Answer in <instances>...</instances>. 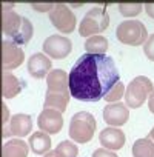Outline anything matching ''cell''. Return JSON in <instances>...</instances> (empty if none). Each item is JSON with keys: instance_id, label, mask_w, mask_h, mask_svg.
<instances>
[{"instance_id": "cell-1", "label": "cell", "mask_w": 154, "mask_h": 157, "mask_svg": "<svg viewBox=\"0 0 154 157\" xmlns=\"http://www.w3.org/2000/svg\"><path fill=\"white\" fill-rule=\"evenodd\" d=\"M120 82L114 60L106 54H83L69 72L71 97L82 102H99Z\"/></svg>"}, {"instance_id": "cell-2", "label": "cell", "mask_w": 154, "mask_h": 157, "mask_svg": "<svg viewBox=\"0 0 154 157\" xmlns=\"http://www.w3.org/2000/svg\"><path fill=\"white\" fill-rule=\"evenodd\" d=\"M2 33L8 36L16 45H26L33 37V25L26 17L16 11H2Z\"/></svg>"}, {"instance_id": "cell-3", "label": "cell", "mask_w": 154, "mask_h": 157, "mask_svg": "<svg viewBox=\"0 0 154 157\" xmlns=\"http://www.w3.org/2000/svg\"><path fill=\"white\" fill-rule=\"evenodd\" d=\"M97 128V122L91 113L79 111L71 117L69 122V137L75 143H87L93 139Z\"/></svg>"}, {"instance_id": "cell-4", "label": "cell", "mask_w": 154, "mask_h": 157, "mask_svg": "<svg viewBox=\"0 0 154 157\" xmlns=\"http://www.w3.org/2000/svg\"><path fill=\"white\" fill-rule=\"evenodd\" d=\"M110 25V16L105 6H94L91 8L82 19L79 25V34L82 37H93L103 33Z\"/></svg>"}, {"instance_id": "cell-5", "label": "cell", "mask_w": 154, "mask_h": 157, "mask_svg": "<svg viewBox=\"0 0 154 157\" xmlns=\"http://www.w3.org/2000/svg\"><path fill=\"white\" fill-rule=\"evenodd\" d=\"M154 93V85L146 75H137L125 90V103L128 108H140L143 102Z\"/></svg>"}, {"instance_id": "cell-6", "label": "cell", "mask_w": 154, "mask_h": 157, "mask_svg": "<svg viewBox=\"0 0 154 157\" xmlns=\"http://www.w3.org/2000/svg\"><path fill=\"white\" fill-rule=\"evenodd\" d=\"M116 37L123 45L140 46L148 40V31L140 20H125L117 26Z\"/></svg>"}, {"instance_id": "cell-7", "label": "cell", "mask_w": 154, "mask_h": 157, "mask_svg": "<svg viewBox=\"0 0 154 157\" xmlns=\"http://www.w3.org/2000/svg\"><path fill=\"white\" fill-rule=\"evenodd\" d=\"M49 20L52 26L62 34H69L75 28V16L63 3H56L52 11L49 13Z\"/></svg>"}, {"instance_id": "cell-8", "label": "cell", "mask_w": 154, "mask_h": 157, "mask_svg": "<svg viewBox=\"0 0 154 157\" xmlns=\"http://www.w3.org/2000/svg\"><path fill=\"white\" fill-rule=\"evenodd\" d=\"M43 54H46L51 59L56 60H62L65 57L69 56V52L72 51V43L68 37L65 36H49L45 42H43Z\"/></svg>"}, {"instance_id": "cell-9", "label": "cell", "mask_w": 154, "mask_h": 157, "mask_svg": "<svg viewBox=\"0 0 154 157\" xmlns=\"http://www.w3.org/2000/svg\"><path fill=\"white\" fill-rule=\"evenodd\" d=\"M25 60V52L22 46L16 45L13 40L2 42V68L3 71H13L19 68Z\"/></svg>"}, {"instance_id": "cell-10", "label": "cell", "mask_w": 154, "mask_h": 157, "mask_svg": "<svg viewBox=\"0 0 154 157\" xmlns=\"http://www.w3.org/2000/svg\"><path fill=\"white\" fill-rule=\"evenodd\" d=\"M37 125L40 131L46 134H59L60 129L63 128V117L60 111L56 109H43L39 114Z\"/></svg>"}, {"instance_id": "cell-11", "label": "cell", "mask_w": 154, "mask_h": 157, "mask_svg": "<svg viewBox=\"0 0 154 157\" xmlns=\"http://www.w3.org/2000/svg\"><path fill=\"white\" fill-rule=\"evenodd\" d=\"M129 119V109L126 105H123L122 102H116V103H108L105 108H103V120L117 128V126H122L128 122Z\"/></svg>"}, {"instance_id": "cell-12", "label": "cell", "mask_w": 154, "mask_h": 157, "mask_svg": "<svg viewBox=\"0 0 154 157\" xmlns=\"http://www.w3.org/2000/svg\"><path fill=\"white\" fill-rule=\"evenodd\" d=\"M51 71V59L43 52H36L28 59V72L34 78H43Z\"/></svg>"}, {"instance_id": "cell-13", "label": "cell", "mask_w": 154, "mask_h": 157, "mask_svg": "<svg viewBox=\"0 0 154 157\" xmlns=\"http://www.w3.org/2000/svg\"><path fill=\"white\" fill-rule=\"evenodd\" d=\"M46 91L69 93V74L63 69H52L46 75Z\"/></svg>"}, {"instance_id": "cell-14", "label": "cell", "mask_w": 154, "mask_h": 157, "mask_svg": "<svg viewBox=\"0 0 154 157\" xmlns=\"http://www.w3.org/2000/svg\"><path fill=\"white\" fill-rule=\"evenodd\" d=\"M99 140H100V145L103 148L116 151V149L123 148V145H125V134H123L122 129L111 126V128H105L100 132Z\"/></svg>"}, {"instance_id": "cell-15", "label": "cell", "mask_w": 154, "mask_h": 157, "mask_svg": "<svg viewBox=\"0 0 154 157\" xmlns=\"http://www.w3.org/2000/svg\"><path fill=\"white\" fill-rule=\"evenodd\" d=\"M33 129V119L31 116L28 114H14L10 120V136H14V137H25L31 132Z\"/></svg>"}, {"instance_id": "cell-16", "label": "cell", "mask_w": 154, "mask_h": 157, "mask_svg": "<svg viewBox=\"0 0 154 157\" xmlns=\"http://www.w3.org/2000/svg\"><path fill=\"white\" fill-rule=\"evenodd\" d=\"M23 85L19 78L10 72V71H3L2 72V96L3 99H13L17 94H20Z\"/></svg>"}, {"instance_id": "cell-17", "label": "cell", "mask_w": 154, "mask_h": 157, "mask_svg": "<svg viewBox=\"0 0 154 157\" xmlns=\"http://www.w3.org/2000/svg\"><path fill=\"white\" fill-rule=\"evenodd\" d=\"M69 97H71V93H51V91H46L43 108L65 113L66 106H68V102H69Z\"/></svg>"}, {"instance_id": "cell-18", "label": "cell", "mask_w": 154, "mask_h": 157, "mask_svg": "<svg viewBox=\"0 0 154 157\" xmlns=\"http://www.w3.org/2000/svg\"><path fill=\"white\" fill-rule=\"evenodd\" d=\"M29 143L23 142L22 139H13L3 143L2 146V157H28Z\"/></svg>"}, {"instance_id": "cell-19", "label": "cell", "mask_w": 154, "mask_h": 157, "mask_svg": "<svg viewBox=\"0 0 154 157\" xmlns=\"http://www.w3.org/2000/svg\"><path fill=\"white\" fill-rule=\"evenodd\" d=\"M29 148L33 149L34 154H39V155H45L46 152H49V148H51V137L43 132V131H39V132H34L29 136Z\"/></svg>"}, {"instance_id": "cell-20", "label": "cell", "mask_w": 154, "mask_h": 157, "mask_svg": "<svg viewBox=\"0 0 154 157\" xmlns=\"http://www.w3.org/2000/svg\"><path fill=\"white\" fill-rule=\"evenodd\" d=\"M133 157H154V142L149 137L137 139L133 145Z\"/></svg>"}, {"instance_id": "cell-21", "label": "cell", "mask_w": 154, "mask_h": 157, "mask_svg": "<svg viewBox=\"0 0 154 157\" xmlns=\"http://www.w3.org/2000/svg\"><path fill=\"white\" fill-rule=\"evenodd\" d=\"M108 46V40L103 36H93L85 42V49L88 54H105Z\"/></svg>"}, {"instance_id": "cell-22", "label": "cell", "mask_w": 154, "mask_h": 157, "mask_svg": "<svg viewBox=\"0 0 154 157\" xmlns=\"http://www.w3.org/2000/svg\"><path fill=\"white\" fill-rule=\"evenodd\" d=\"M54 152H56V157H77L79 148H77V145H74L71 140H63L56 146Z\"/></svg>"}, {"instance_id": "cell-23", "label": "cell", "mask_w": 154, "mask_h": 157, "mask_svg": "<svg viewBox=\"0 0 154 157\" xmlns=\"http://www.w3.org/2000/svg\"><path fill=\"white\" fill-rule=\"evenodd\" d=\"M125 85L122 83V82H119V83H116L113 88H111V91L105 96V100L108 102V103H116V102H120V99L122 97H125Z\"/></svg>"}, {"instance_id": "cell-24", "label": "cell", "mask_w": 154, "mask_h": 157, "mask_svg": "<svg viewBox=\"0 0 154 157\" xmlns=\"http://www.w3.org/2000/svg\"><path fill=\"white\" fill-rule=\"evenodd\" d=\"M142 10H143V5H140V3H120L119 5V11L125 17L139 16L142 13Z\"/></svg>"}, {"instance_id": "cell-25", "label": "cell", "mask_w": 154, "mask_h": 157, "mask_svg": "<svg viewBox=\"0 0 154 157\" xmlns=\"http://www.w3.org/2000/svg\"><path fill=\"white\" fill-rule=\"evenodd\" d=\"M143 52H145V56H146L148 60L154 62V34H151V36L148 37V40L145 42Z\"/></svg>"}, {"instance_id": "cell-26", "label": "cell", "mask_w": 154, "mask_h": 157, "mask_svg": "<svg viewBox=\"0 0 154 157\" xmlns=\"http://www.w3.org/2000/svg\"><path fill=\"white\" fill-rule=\"evenodd\" d=\"M54 6H56L54 3H33L31 5V8L36 10V11H39V13H46V11L51 13Z\"/></svg>"}, {"instance_id": "cell-27", "label": "cell", "mask_w": 154, "mask_h": 157, "mask_svg": "<svg viewBox=\"0 0 154 157\" xmlns=\"http://www.w3.org/2000/svg\"><path fill=\"white\" fill-rule=\"evenodd\" d=\"M93 157H117L116 152H113L111 149H106V148H99L93 152Z\"/></svg>"}, {"instance_id": "cell-28", "label": "cell", "mask_w": 154, "mask_h": 157, "mask_svg": "<svg viewBox=\"0 0 154 157\" xmlns=\"http://www.w3.org/2000/svg\"><path fill=\"white\" fill-rule=\"evenodd\" d=\"M145 11H146V14L151 19H154V3H146L145 5Z\"/></svg>"}, {"instance_id": "cell-29", "label": "cell", "mask_w": 154, "mask_h": 157, "mask_svg": "<svg viewBox=\"0 0 154 157\" xmlns=\"http://www.w3.org/2000/svg\"><path fill=\"white\" fill-rule=\"evenodd\" d=\"M148 108H149V111L154 114V93L148 97Z\"/></svg>"}, {"instance_id": "cell-30", "label": "cell", "mask_w": 154, "mask_h": 157, "mask_svg": "<svg viewBox=\"0 0 154 157\" xmlns=\"http://www.w3.org/2000/svg\"><path fill=\"white\" fill-rule=\"evenodd\" d=\"M2 108H3V126H6V122H8V108L5 103H2Z\"/></svg>"}, {"instance_id": "cell-31", "label": "cell", "mask_w": 154, "mask_h": 157, "mask_svg": "<svg viewBox=\"0 0 154 157\" xmlns=\"http://www.w3.org/2000/svg\"><path fill=\"white\" fill-rule=\"evenodd\" d=\"M43 157H56V152H54V151H49V152H46Z\"/></svg>"}, {"instance_id": "cell-32", "label": "cell", "mask_w": 154, "mask_h": 157, "mask_svg": "<svg viewBox=\"0 0 154 157\" xmlns=\"http://www.w3.org/2000/svg\"><path fill=\"white\" fill-rule=\"evenodd\" d=\"M148 137H149V139H151V140L154 142V128H152V129L149 131V136H148Z\"/></svg>"}]
</instances>
